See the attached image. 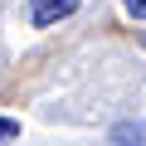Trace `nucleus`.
Masks as SVG:
<instances>
[{
    "label": "nucleus",
    "mask_w": 146,
    "mask_h": 146,
    "mask_svg": "<svg viewBox=\"0 0 146 146\" xmlns=\"http://www.w3.org/2000/svg\"><path fill=\"white\" fill-rule=\"evenodd\" d=\"M122 10L136 15V20H146V0H122Z\"/></svg>",
    "instance_id": "obj_4"
},
{
    "label": "nucleus",
    "mask_w": 146,
    "mask_h": 146,
    "mask_svg": "<svg viewBox=\"0 0 146 146\" xmlns=\"http://www.w3.org/2000/svg\"><path fill=\"white\" fill-rule=\"evenodd\" d=\"M78 10V0H29V25H54V20H63V15H73Z\"/></svg>",
    "instance_id": "obj_1"
},
{
    "label": "nucleus",
    "mask_w": 146,
    "mask_h": 146,
    "mask_svg": "<svg viewBox=\"0 0 146 146\" xmlns=\"http://www.w3.org/2000/svg\"><path fill=\"white\" fill-rule=\"evenodd\" d=\"M112 141L117 146H146V127L141 122H117L112 127Z\"/></svg>",
    "instance_id": "obj_2"
},
{
    "label": "nucleus",
    "mask_w": 146,
    "mask_h": 146,
    "mask_svg": "<svg viewBox=\"0 0 146 146\" xmlns=\"http://www.w3.org/2000/svg\"><path fill=\"white\" fill-rule=\"evenodd\" d=\"M20 136V122H10V117H0V146H5V141H15Z\"/></svg>",
    "instance_id": "obj_3"
}]
</instances>
